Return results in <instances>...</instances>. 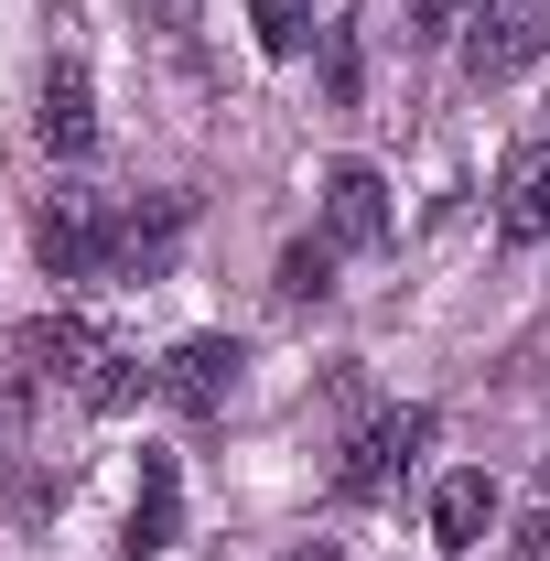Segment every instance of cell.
<instances>
[{"mask_svg":"<svg viewBox=\"0 0 550 561\" xmlns=\"http://www.w3.org/2000/svg\"><path fill=\"white\" fill-rule=\"evenodd\" d=\"M140 22H151L162 44H184V33H195V0H140Z\"/></svg>","mask_w":550,"mask_h":561,"instance_id":"2e32d148","label":"cell"},{"mask_svg":"<svg viewBox=\"0 0 550 561\" xmlns=\"http://www.w3.org/2000/svg\"><path fill=\"white\" fill-rule=\"evenodd\" d=\"M324 238H335V249H378V238H389V184H378V162H335V173H324Z\"/></svg>","mask_w":550,"mask_h":561,"instance_id":"ba28073f","label":"cell"},{"mask_svg":"<svg viewBox=\"0 0 550 561\" xmlns=\"http://www.w3.org/2000/svg\"><path fill=\"white\" fill-rule=\"evenodd\" d=\"M507 551H518V561H550V465L529 476V496H518V518H507Z\"/></svg>","mask_w":550,"mask_h":561,"instance_id":"5bb4252c","label":"cell"},{"mask_svg":"<svg viewBox=\"0 0 550 561\" xmlns=\"http://www.w3.org/2000/svg\"><path fill=\"white\" fill-rule=\"evenodd\" d=\"M465 11H475V0H411V33H432V44H443V33H454Z\"/></svg>","mask_w":550,"mask_h":561,"instance_id":"e0dca14e","label":"cell"},{"mask_svg":"<svg viewBox=\"0 0 550 561\" xmlns=\"http://www.w3.org/2000/svg\"><path fill=\"white\" fill-rule=\"evenodd\" d=\"M280 561H335V540H302V551H280Z\"/></svg>","mask_w":550,"mask_h":561,"instance_id":"ac0fdd59","label":"cell"},{"mask_svg":"<svg viewBox=\"0 0 550 561\" xmlns=\"http://www.w3.org/2000/svg\"><path fill=\"white\" fill-rule=\"evenodd\" d=\"M33 130L55 162H87L98 151V87H87V55H55L44 66V108H33Z\"/></svg>","mask_w":550,"mask_h":561,"instance_id":"52a82bcc","label":"cell"},{"mask_svg":"<svg viewBox=\"0 0 550 561\" xmlns=\"http://www.w3.org/2000/svg\"><path fill=\"white\" fill-rule=\"evenodd\" d=\"M280 302H291V313H302V302H324V291H335V238H291V249H280V280H271Z\"/></svg>","mask_w":550,"mask_h":561,"instance_id":"7c38bea8","label":"cell"},{"mask_svg":"<svg viewBox=\"0 0 550 561\" xmlns=\"http://www.w3.org/2000/svg\"><path fill=\"white\" fill-rule=\"evenodd\" d=\"M173 529H184V476H173V454H140V496H130V561L173 551Z\"/></svg>","mask_w":550,"mask_h":561,"instance_id":"30bf717a","label":"cell"},{"mask_svg":"<svg viewBox=\"0 0 550 561\" xmlns=\"http://www.w3.org/2000/svg\"><path fill=\"white\" fill-rule=\"evenodd\" d=\"M249 33H260V55H302V33H313V0H249Z\"/></svg>","mask_w":550,"mask_h":561,"instance_id":"4fadbf2b","label":"cell"},{"mask_svg":"<svg viewBox=\"0 0 550 561\" xmlns=\"http://www.w3.org/2000/svg\"><path fill=\"white\" fill-rule=\"evenodd\" d=\"M22 367L33 378H55L76 411H130L140 389H162V367H140L108 324H87V313H44V324H22Z\"/></svg>","mask_w":550,"mask_h":561,"instance_id":"6da1fadb","label":"cell"},{"mask_svg":"<svg viewBox=\"0 0 550 561\" xmlns=\"http://www.w3.org/2000/svg\"><path fill=\"white\" fill-rule=\"evenodd\" d=\"M496 238H507V249H540L550 238V140H529V151L496 173Z\"/></svg>","mask_w":550,"mask_h":561,"instance_id":"9c48e42d","label":"cell"},{"mask_svg":"<svg viewBox=\"0 0 550 561\" xmlns=\"http://www.w3.org/2000/svg\"><path fill=\"white\" fill-rule=\"evenodd\" d=\"M485 518H496V486H485V476H443V486H432V540H443V551H475Z\"/></svg>","mask_w":550,"mask_h":561,"instance_id":"8fae6325","label":"cell"},{"mask_svg":"<svg viewBox=\"0 0 550 561\" xmlns=\"http://www.w3.org/2000/svg\"><path fill=\"white\" fill-rule=\"evenodd\" d=\"M184 195H151V206H130V216H108V271L119 280H162L173 271V249H184Z\"/></svg>","mask_w":550,"mask_h":561,"instance_id":"8992f818","label":"cell"},{"mask_svg":"<svg viewBox=\"0 0 550 561\" xmlns=\"http://www.w3.org/2000/svg\"><path fill=\"white\" fill-rule=\"evenodd\" d=\"M238 367H249L238 335H184V346L162 356V400H173L184 421H216L227 400H238Z\"/></svg>","mask_w":550,"mask_h":561,"instance_id":"277c9868","label":"cell"},{"mask_svg":"<svg viewBox=\"0 0 550 561\" xmlns=\"http://www.w3.org/2000/svg\"><path fill=\"white\" fill-rule=\"evenodd\" d=\"M550 55V0H475L465 11V76L475 87H507Z\"/></svg>","mask_w":550,"mask_h":561,"instance_id":"7a4b0ae2","label":"cell"},{"mask_svg":"<svg viewBox=\"0 0 550 561\" xmlns=\"http://www.w3.org/2000/svg\"><path fill=\"white\" fill-rule=\"evenodd\" d=\"M421 443H432V411H378L356 443H345V465H335V496L345 507H378V496L400 486L421 465Z\"/></svg>","mask_w":550,"mask_h":561,"instance_id":"3957f363","label":"cell"},{"mask_svg":"<svg viewBox=\"0 0 550 561\" xmlns=\"http://www.w3.org/2000/svg\"><path fill=\"white\" fill-rule=\"evenodd\" d=\"M324 87H335V108H356V87H367V66H356V22H324Z\"/></svg>","mask_w":550,"mask_h":561,"instance_id":"9a60e30c","label":"cell"},{"mask_svg":"<svg viewBox=\"0 0 550 561\" xmlns=\"http://www.w3.org/2000/svg\"><path fill=\"white\" fill-rule=\"evenodd\" d=\"M33 260L55 280H98L108 271V216L87 206V195H55V206L33 216Z\"/></svg>","mask_w":550,"mask_h":561,"instance_id":"5b68a950","label":"cell"}]
</instances>
